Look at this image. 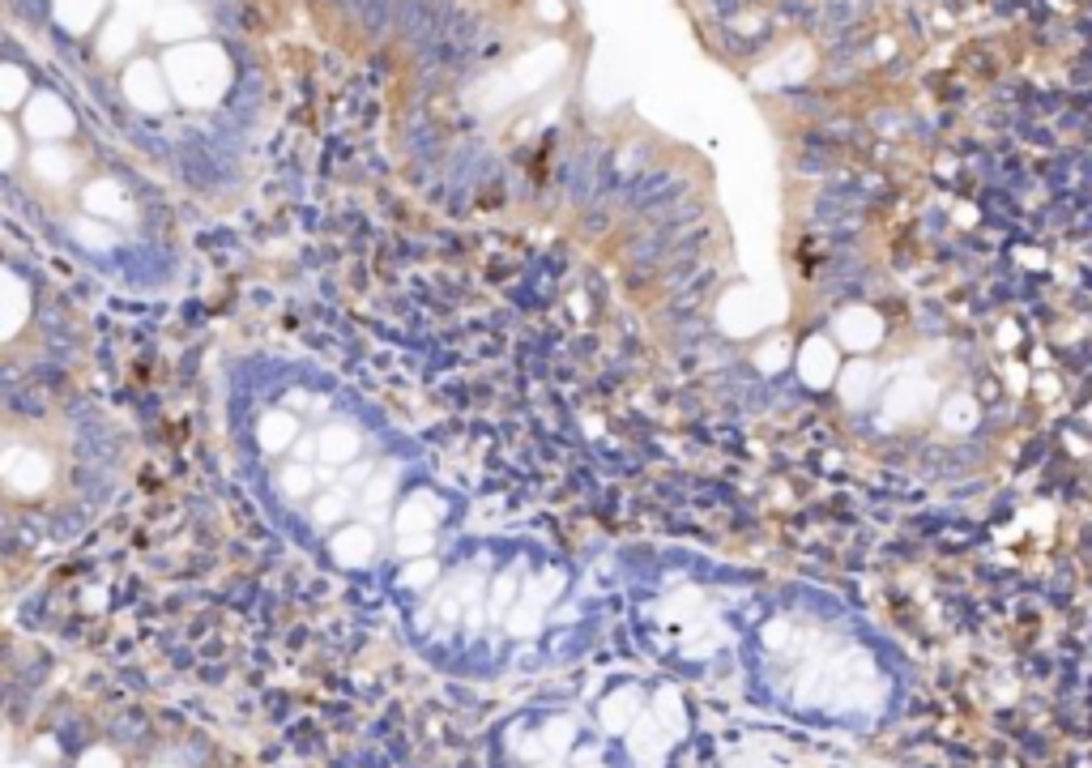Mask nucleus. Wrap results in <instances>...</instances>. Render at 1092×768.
Here are the masks:
<instances>
[{"instance_id": "obj_1", "label": "nucleus", "mask_w": 1092, "mask_h": 768, "mask_svg": "<svg viewBox=\"0 0 1092 768\" xmlns=\"http://www.w3.org/2000/svg\"><path fill=\"white\" fill-rule=\"evenodd\" d=\"M0 474H5L18 491H39L52 470H47L43 457H35V453H26V448H18V453H9L5 461H0Z\"/></svg>"}, {"instance_id": "obj_2", "label": "nucleus", "mask_w": 1092, "mask_h": 768, "mask_svg": "<svg viewBox=\"0 0 1092 768\" xmlns=\"http://www.w3.org/2000/svg\"><path fill=\"white\" fill-rule=\"evenodd\" d=\"M299 436V419L295 414H286V410H273L261 419V427H256V440H261L265 453H286V448L295 444Z\"/></svg>"}, {"instance_id": "obj_3", "label": "nucleus", "mask_w": 1092, "mask_h": 768, "mask_svg": "<svg viewBox=\"0 0 1092 768\" xmlns=\"http://www.w3.org/2000/svg\"><path fill=\"white\" fill-rule=\"evenodd\" d=\"M26 316V286L0 269V338H9Z\"/></svg>"}, {"instance_id": "obj_4", "label": "nucleus", "mask_w": 1092, "mask_h": 768, "mask_svg": "<svg viewBox=\"0 0 1092 768\" xmlns=\"http://www.w3.org/2000/svg\"><path fill=\"white\" fill-rule=\"evenodd\" d=\"M316 453L329 461V466H342V461H350L359 453V436L350 427H325V436L316 440Z\"/></svg>"}, {"instance_id": "obj_5", "label": "nucleus", "mask_w": 1092, "mask_h": 768, "mask_svg": "<svg viewBox=\"0 0 1092 768\" xmlns=\"http://www.w3.org/2000/svg\"><path fill=\"white\" fill-rule=\"evenodd\" d=\"M282 487L291 491V495H303V491L312 487V470H308V466H291V470L282 474Z\"/></svg>"}]
</instances>
